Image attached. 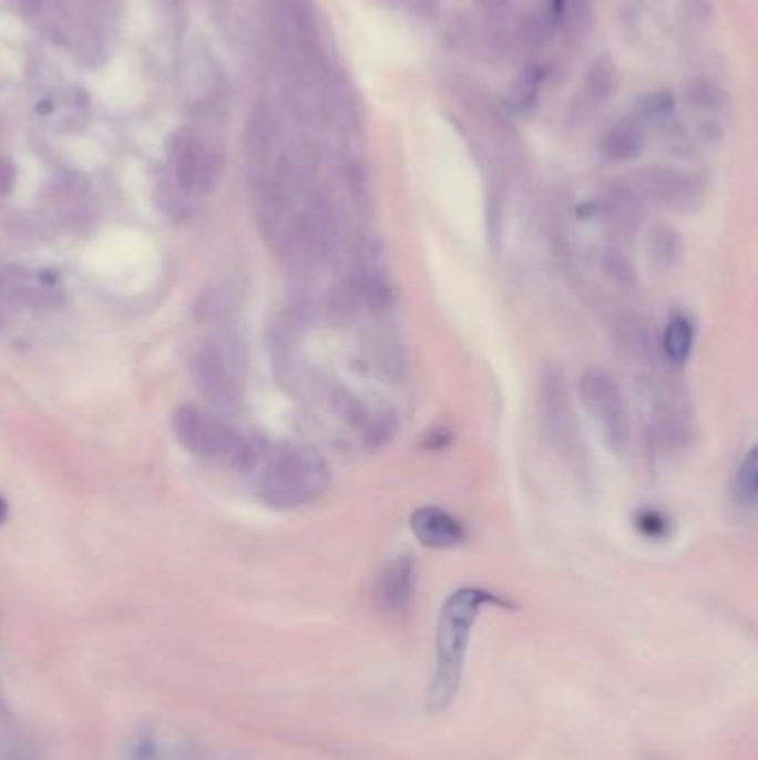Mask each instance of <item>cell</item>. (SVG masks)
Instances as JSON below:
<instances>
[{"label":"cell","mask_w":758,"mask_h":760,"mask_svg":"<svg viewBox=\"0 0 758 760\" xmlns=\"http://www.w3.org/2000/svg\"><path fill=\"white\" fill-rule=\"evenodd\" d=\"M510 607L505 598L483 587H461L443 605L437 623V667L430 682L428 709L445 711L459 694L472 629L485 607Z\"/></svg>","instance_id":"obj_1"},{"label":"cell","mask_w":758,"mask_h":760,"mask_svg":"<svg viewBox=\"0 0 758 760\" xmlns=\"http://www.w3.org/2000/svg\"><path fill=\"white\" fill-rule=\"evenodd\" d=\"M331 485L327 461L305 445L276 450L258 479V496L274 510H298L318 501Z\"/></svg>","instance_id":"obj_2"},{"label":"cell","mask_w":758,"mask_h":760,"mask_svg":"<svg viewBox=\"0 0 758 760\" xmlns=\"http://www.w3.org/2000/svg\"><path fill=\"white\" fill-rule=\"evenodd\" d=\"M174 432L181 445L201 459L236 470H249L258 461V450L247 437L198 408H178L174 414Z\"/></svg>","instance_id":"obj_3"},{"label":"cell","mask_w":758,"mask_h":760,"mask_svg":"<svg viewBox=\"0 0 758 760\" xmlns=\"http://www.w3.org/2000/svg\"><path fill=\"white\" fill-rule=\"evenodd\" d=\"M578 392L581 403L598 425L605 445L614 454H625L632 441V417L616 378L601 367H590L581 376Z\"/></svg>","instance_id":"obj_4"},{"label":"cell","mask_w":758,"mask_h":760,"mask_svg":"<svg viewBox=\"0 0 758 760\" xmlns=\"http://www.w3.org/2000/svg\"><path fill=\"white\" fill-rule=\"evenodd\" d=\"M539 421L545 441L561 454H567L576 445V419L570 401L567 380L561 367L543 364L539 376Z\"/></svg>","instance_id":"obj_5"},{"label":"cell","mask_w":758,"mask_h":760,"mask_svg":"<svg viewBox=\"0 0 758 760\" xmlns=\"http://www.w3.org/2000/svg\"><path fill=\"white\" fill-rule=\"evenodd\" d=\"M194 376L203 394L218 403H234L243 388V358L234 342L212 340L194 358Z\"/></svg>","instance_id":"obj_6"},{"label":"cell","mask_w":758,"mask_h":760,"mask_svg":"<svg viewBox=\"0 0 758 760\" xmlns=\"http://www.w3.org/2000/svg\"><path fill=\"white\" fill-rule=\"evenodd\" d=\"M625 187L643 203L652 201L672 209L687 212L700 198V187L694 178L665 167H647L629 176Z\"/></svg>","instance_id":"obj_7"},{"label":"cell","mask_w":758,"mask_h":760,"mask_svg":"<svg viewBox=\"0 0 758 760\" xmlns=\"http://www.w3.org/2000/svg\"><path fill=\"white\" fill-rule=\"evenodd\" d=\"M410 527L417 541L430 550H450L465 541L463 523L454 514L437 505L417 510L410 518Z\"/></svg>","instance_id":"obj_8"},{"label":"cell","mask_w":758,"mask_h":760,"mask_svg":"<svg viewBox=\"0 0 758 760\" xmlns=\"http://www.w3.org/2000/svg\"><path fill=\"white\" fill-rule=\"evenodd\" d=\"M417 589V565L410 556H399L386 565L376 581V600L386 612L399 614L410 607Z\"/></svg>","instance_id":"obj_9"},{"label":"cell","mask_w":758,"mask_h":760,"mask_svg":"<svg viewBox=\"0 0 758 760\" xmlns=\"http://www.w3.org/2000/svg\"><path fill=\"white\" fill-rule=\"evenodd\" d=\"M603 218L614 238L629 240L643 225V201L625 185H618L603 201Z\"/></svg>","instance_id":"obj_10"},{"label":"cell","mask_w":758,"mask_h":760,"mask_svg":"<svg viewBox=\"0 0 758 760\" xmlns=\"http://www.w3.org/2000/svg\"><path fill=\"white\" fill-rule=\"evenodd\" d=\"M176 174L183 189H187L190 194H205L214 187L218 167L209 154H205L196 145H190L178 154Z\"/></svg>","instance_id":"obj_11"},{"label":"cell","mask_w":758,"mask_h":760,"mask_svg":"<svg viewBox=\"0 0 758 760\" xmlns=\"http://www.w3.org/2000/svg\"><path fill=\"white\" fill-rule=\"evenodd\" d=\"M694 347V325L685 314H674L660 336V351L667 362L685 364Z\"/></svg>","instance_id":"obj_12"},{"label":"cell","mask_w":758,"mask_h":760,"mask_svg":"<svg viewBox=\"0 0 758 760\" xmlns=\"http://www.w3.org/2000/svg\"><path fill=\"white\" fill-rule=\"evenodd\" d=\"M643 127L638 121H623L618 123L605 138V154L612 161H629L641 154L643 150Z\"/></svg>","instance_id":"obj_13"},{"label":"cell","mask_w":758,"mask_h":760,"mask_svg":"<svg viewBox=\"0 0 758 760\" xmlns=\"http://www.w3.org/2000/svg\"><path fill=\"white\" fill-rule=\"evenodd\" d=\"M734 499L740 507L751 510L756 505L758 496V459H756V445H751L745 456L740 459L736 472H734V483H731Z\"/></svg>","instance_id":"obj_14"},{"label":"cell","mask_w":758,"mask_h":760,"mask_svg":"<svg viewBox=\"0 0 758 760\" xmlns=\"http://www.w3.org/2000/svg\"><path fill=\"white\" fill-rule=\"evenodd\" d=\"M680 249H683L680 236L674 229L658 227L649 234L647 256L656 269H660V271L672 269L680 260Z\"/></svg>","instance_id":"obj_15"},{"label":"cell","mask_w":758,"mask_h":760,"mask_svg":"<svg viewBox=\"0 0 758 760\" xmlns=\"http://www.w3.org/2000/svg\"><path fill=\"white\" fill-rule=\"evenodd\" d=\"M614 90H616V68L607 59L596 61L585 81L587 96L594 103H603L614 94Z\"/></svg>","instance_id":"obj_16"},{"label":"cell","mask_w":758,"mask_h":760,"mask_svg":"<svg viewBox=\"0 0 758 760\" xmlns=\"http://www.w3.org/2000/svg\"><path fill=\"white\" fill-rule=\"evenodd\" d=\"M539 83H541V76H539V72H534V70H527V72H523V74L516 79V83H514V88H512V92H510V99H512V103H514L516 110H527V107L536 101Z\"/></svg>","instance_id":"obj_17"},{"label":"cell","mask_w":758,"mask_h":760,"mask_svg":"<svg viewBox=\"0 0 758 760\" xmlns=\"http://www.w3.org/2000/svg\"><path fill=\"white\" fill-rule=\"evenodd\" d=\"M687 99L692 101L694 107L698 110H718L720 103H723V96H720V90L709 83V81H696L689 85L687 90Z\"/></svg>","instance_id":"obj_18"},{"label":"cell","mask_w":758,"mask_h":760,"mask_svg":"<svg viewBox=\"0 0 758 760\" xmlns=\"http://www.w3.org/2000/svg\"><path fill=\"white\" fill-rule=\"evenodd\" d=\"M672 107H674V96L669 92H656L645 101L643 110L649 119H663L672 112Z\"/></svg>","instance_id":"obj_19"},{"label":"cell","mask_w":758,"mask_h":760,"mask_svg":"<svg viewBox=\"0 0 758 760\" xmlns=\"http://www.w3.org/2000/svg\"><path fill=\"white\" fill-rule=\"evenodd\" d=\"M481 3H483L488 10H494V12H499V10L508 8L510 0H481Z\"/></svg>","instance_id":"obj_20"},{"label":"cell","mask_w":758,"mask_h":760,"mask_svg":"<svg viewBox=\"0 0 758 760\" xmlns=\"http://www.w3.org/2000/svg\"><path fill=\"white\" fill-rule=\"evenodd\" d=\"M6 516H8V505H6L3 496H0V523H3V521H6Z\"/></svg>","instance_id":"obj_21"}]
</instances>
